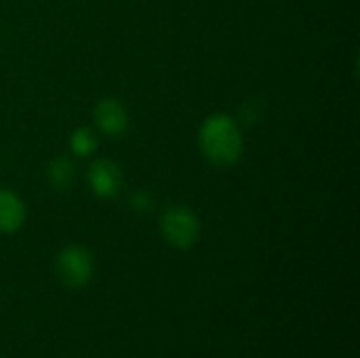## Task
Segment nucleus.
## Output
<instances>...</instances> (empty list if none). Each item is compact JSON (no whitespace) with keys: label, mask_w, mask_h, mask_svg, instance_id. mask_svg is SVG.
I'll use <instances>...</instances> for the list:
<instances>
[{"label":"nucleus","mask_w":360,"mask_h":358,"mask_svg":"<svg viewBox=\"0 0 360 358\" xmlns=\"http://www.w3.org/2000/svg\"><path fill=\"white\" fill-rule=\"evenodd\" d=\"M55 270L59 281L68 289H82L91 283L95 272V262L89 249L82 245H68L59 251L55 260Z\"/></svg>","instance_id":"7ed1b4c3"},{"label":"nucleus","mask_w":360,"mask_h":358,"mask_svg":"<svg viewBox=\"0 0 360 358\" xmlns=\"http://www.w3.org/2000/svg\"><path fill=\"white\" fill-rule=\"evenodd\" d=\"M99 148V137L91 127H78L72 135H70V150L74 156L86 158L91 154H95Z\"/></svg>","instance_id":"6e6552de"},{"label":"nucleus","mask_w":360,"mask_h":358,"mask_svg":"<svg viewBox=\"0 0 360 358\" xmlns=\"http://www.w3.org/2000/svg\"><path fill=\"white\" fill-rule=\"evenodd\" d=\"M86 181L95 196L116 198L124 186L122 169L110 158H95L86 169Z\"/></svg>","instance_id":"20e7f679"},{"label":"nucleus","mask_w":360,"mask_h":358,"mask_svg":"<svg viewBox=\"0 0 360 358\" xmlns=\"http://www.w3.org/2000/svg\"><path fill=\"white\" fill-rule=\"evenodd\" d=\"M129 205H131V209H133V211H137V213H148V211H152L154 200H152L150 192H146V190H137V192H133V194H131Z\"/></svg>","instance_id":"1a4fd4ad"},{"label":"nucleus","mask_w":360,"mask_h":358,"mask_svg":"<svg viewBox=\"0 0 360 358\" xmlns=\"http://www.w3.org/2000/svg\"><path fill=\"white\" fill-rule=\"evenodd\" d=\"M198 146L202 156L215 167H232L240 160L245 139L240 124L228 114H211L198 131Z\"/></svg>","instance_id":"f257e3e1"},{"label":"nucleus","mask_w":360,"mask_h":358,"mask_svg":"<svg viewBox=\"0 0 360 358\" xmlns=\"http://www.w3.org/2000/svg\"><path fill=\"white\" fill-rule=\"evenodd\" d=\"M160 234L171 247L188 251L200 238V219L190 207L171 205L160 215Z\"/></svg>","instance_id":"f03ea898"},{"label":"nucleus","mask_w":360,"mask_h":358,"mask_svg":"<svg viewBox=\"0 0 360 358\" xmlns=\"http://www.w3.org/2000/svg\"><path fill=\"white\" fill-rule=\"evenodd\" d=\"M27 217L25 203L6 188H0V234L17 232Z\"/></svg>","instance_id":"423d86ee"},{"label":"nucleus","mask_w":360,"mask_h":358,"mask_svg":"<svg viewBox=\"0 0 360 358\" xmlns=\"http://www.w3.org/2000/svg\"><path fill=\"white\" fill-rule=\"evenodd\" d=\"M76 179V165L70 156H57L46 167V181L55 190H68Z\"/></svg>","instance_id":"0eeeda50"},{"label":"nucleus","mask_w":360,"mask_h":358,"mask_svg":"<svg viewBox=\"0 0 360 358\" xmlns=\"http://www.w3.org/2000/svg\"><path fill=\"white\" fill-rule=\"evenodd\" d=\"M97 129L108 137H122L129 129V112L124 103L116 97H103L93 110Z\"/></svg>","instance_id":"39448f33"}]
</instances>
